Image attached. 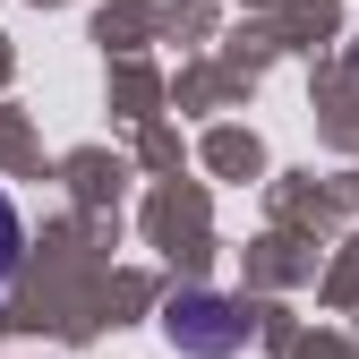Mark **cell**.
Instances as JSON below:
<instances>
[{
  "label": "cell",
  "instance_id": "1",
  "mask_svg": "<svg viewBox=\"0 0 359 359\" xmlns=\"http://www.w3.org/2000/svg\"><path fill=\"white\" fill-rule=\"evenodd\" d=\"M18 257H26V222H18V205H9V197H0V291H9Z\"/></svg>",
  "mask_w": 359,
  "mask_h": 359
}]
</instances>
